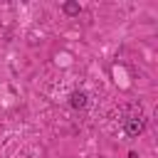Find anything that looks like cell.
Segmentation results:
<instances>
[{"label":"cell","instance_id":"1","mask_svg":"<svg viewBox=\"0 0 158 158\" xmlns=\"http://www.w3.org/2000/svg\"><path fill=\"white\" fill-rule=\"evenodd\" d=\"M143 131H146V116L143 114H133V116H128L123 121V133L128 138H138Z\"/></svg>","mask_w":158,"mask_h":158},{"label":"cell","instance_id":"2","mask_svg":"<svg viewBox=\"0 0 158 158\" xmlns=\"http://www.w3.org/2000/svg\"><path fill=\"white\" fill-rule=\"evenodd\" d=\"M69 106H72L74 111H84V109L89 106V94L81 91V89H74V91L69 94Z\"/></svg>","mask_w":158,"mask_h":158},{"label":"cell","instance_id":"3","mask_svg":"<svg viewBox=\"0 0 158 158\" xmlns=\"http://www.w3.org/2000/svg\"><path fill=\"white\" fill-rule=\"evenodd\" d=\"M62 12H64L67 17H77V15L81 12V5H79L77 0H67V2H62Z\"/></svg>","mask_w":158,"mask_h":158},{"label":"cell","instance_id":"4","mask_svg":"<svg viewBox=\"0 0 158 158\" xmlns=\"http://www.w3.org/2000/svg\"><path fill=\"white\" fill-rule=\"evenodd\" d=\"M128 158H138V153L136 151H128Z\"/></svg>","mask_w":158,"mask_h":158}]
</instances>
